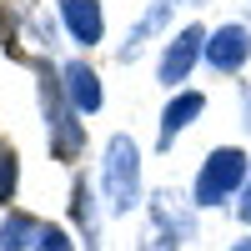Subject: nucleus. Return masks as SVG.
I'll return each mask as SVG.
<instances>
[{"mask_svg":"<svg viewBox=\"0 0 251 251\" xmlns=\"http://www.w3.org/2000/svg\"><path fill=\"white\" fill-rule=\"evenodd\" d=\"M246 176H251V156L241 151V146H216V151H206L201 156V171L191 181V206L211 211V206L241 196L246 191Z\"/></svg>","mask_w":251,"mask_h":251,"instance_id":"2","label":"nucleus"},{"mask_svg":"<svg viewBox=\"0 0 251 251\" xmlns=\"http://www.w3.org/2000/svg\"><path fill=\"white\" fill-rule=\"evenodd\" d=\"M231 251H251V236H241V241H236V246H231Z\"/></svg>","mask_w":251,"mask_h":251,"instance_id":"16","label":"nucleus"},{"mask_svg":"<svg viewBox=\"0 0 251 251\" xmlns=\"http://www.w3.org/2000/svg\"><path fill=\"white\" fill-rule=\"evenodd\" d=\"M236 216L251 226V176H246V191H241V201H236Z\"/></svg>","mask_w":251,"mask_h":251,"instance_id":"14","label":"nucleus"},{"mask_svg":"<svg viewBox=\"0 0 251 251\" xmlns=\"http://www.w3.org/2000/svg\"><path fill=\"white\" fill-rule=\"evenodd\" d=\"M100 196L111 216H131L141 206V146L126 131H116L100 151Z\"/></svg>","mask_w":251,"mask_h":251,"instance_id":"1","label":"nucleus"},{"mask_svg":"<svg viewBox=\"0 0 251 251\" xmlns=\"http://www.w3.org/2000/svg\"><path fill=\"white\" fill-rule=\"evenodd\" d=\"M241 116H246V131H251V86H241Z\"/></svg>","mask_w":251,"mask_h":251,"instance_id":"15","label":"nucleus"},{"mask_svg":"<svg viewBox=\"0 0 251 251\" xmlns=\"http://www.w3.org/2000/svg\"><path fill=\"white\" fill-rule=\"evenodd\" d=\"M35 251H75V241H71L66 226H46V231H40V241H35Z\"/></svg>","mask_w":251,"mask_h":251,"instance_id":"13","label":"nucleus"},{"mask_svg":"<svg viewBox=\"0 0 251 251\" xmlns=\"http://www.w3.org/2000/svg\"><path fill=\"white\" fill-rule=\"evenodd\" d=\"M15 181H20V156H15V146L0 141V206L15 196Z\"/></svg>","mask_w":251,"mask_h":251,"instance_id":"12","label":"nucleus"},{"mask_svg":"<svg viewBox=\"0 0 251 251\" xmlns=\"http://www.w3.org/2000/svg\"><path fill=\"white\" fill-rule=\"evenodd\" d=\"M171 5H176V0H151V10H146L141 20H136V25H131V35H126V46L116 50V60H126V66H131V60L146 50V40H151L161 25H166V15H171Z\"/></svg>","mask_w":251,"mask_h":251,"instance_id":"9","label":"nucleus"},{"mask_svg":"<svg viewBox=\"0 0 251 251\" xmlns=\"http://www.w3.org/2000/svg\"><path fill=\"white\" fill-rule=\"evenodd\" d=\"M40 106H46L50 156H55V161H75L80 151H86V126H80V111L66 100L60 71H50V66H40Z\"/></svg>","mask_w":251,"mask_h":251,"instance_id":"3","label":"nucleus"},{"mask_svg":"<svg viewBox=\"0 0 251 251\" xmlns=\"http://www.w3.org/2000/svg\"><path fill=\"white\" fill-rule=\"evenodd\" d=\"M60 25L71 30L75 46H100L106 40V10H100V0H60Z\"/></svg>","mask_w":251,"mask_h":251,"instance_id":"6","label":"nucleus"},{"mask_svg":"<svg viewBox=\"0 0 251 251\" xmlns=\"http://www.w3.org/2000/svg\"><path fill=\"white\" fill-rule=\"evenodd\" d=\"M251 60V30L236 25V20H226V25H216L211 35H206V66H211L216 75H241Z\"/></svg>","mask_w":251,"mask_h":251,"instance_id":"5","label":"nucleus"},{"mask_svg":"<svg viewBox=\"0 0 251 251\" xmlns=\"http://www.w3.org/2000/svg\"><path fill=\"white\" fill-rule=\"evenodd\" d=\"M201 111H206V96H201V91H176L171 100H166V111H161L156 146H161V151H171V146L181 141V131H186V126H191Z\"/></svg>","mask_w":251,"mask_h":251,"instance_id":"8","label":"nucleus"},{"mask_svg":"<svg viewBox=\"0 0 251 251\" xmlns=\"http://www.w3.org/2000/svg\"><path fill=\"white\" fill-rule=\"evenodd\" d=\"M40 231H46V221L30 216V211H10L0 221V251H35Z\"/></svg>","mask_w":251,"mask_h":251,"instance_id":"11","label":"nucleus"},{"mask_svg":"<svg viewBox=\"0 0 251 251\" xmlns=\"http://www.w3.org/2000/svg\"><path fill=\"white\" fill-rule=\"evenodd\" d=\"M71 211H75V226H80V241L96 251V241H100V211H96V196H91L86 176L71 181Z\"/></svg>","mask_w":251,"mask_h":251,"instance_id":"10","label":"nucleus"},{"mask_svg":"<svg viewBox=\"0 0 251 251\" xmlns=\"http://www.w3.org/2000/svg\"><path fill=\"white\" fill-rule=\"evenodd\" d=\"M60 86H66V100L80 111V116H96L106 106V91H100V75L86 66V60H66L60 66Z\"/></svg>","mask_w":251,"mask_h":251,"instance_id":"7","label":"nucleus"},{"mask_svg":"<svg viewBox=\"0 0 251 251\" xmlns=\"http://www.w3.org/2000/svg\"><path fill=\"white\" fill-rule=\"evenodd\" d=\"M196 60H206V30L201 25H181L176 35H166L161 60H156V80L166 91H181L186 75L196 71Z\"/></svg>","mask_w":251,"mask_h":251,"instance_id":"4","label":"nucleus"}]
</instances>
